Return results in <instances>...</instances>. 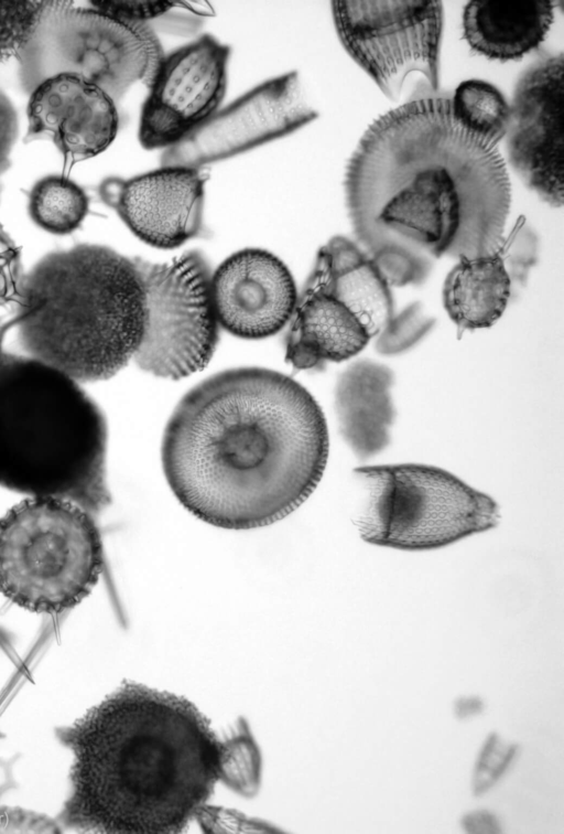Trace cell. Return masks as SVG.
Listing matches in <instances>:
<instances>
[{
    "label": "cell",
    "mask_w": 564,
    "mask_h": 834,
    "mask_svg": "<svg viewBox=\"0 0 564 834\" xmlns=\"http://www.w3.org/2000/svg\"><path fill=\"white\" fill-rule=\"evenodd\" d=\"M344 185L354 233L391 286L424 281L431 257L488 256L505 242L503 158L458 125L448 96H421L378 117Z\"/></svg>",
    "instance_id": "6da1fadb"
},
{
    "label": "cell",
    "mask_w": 564,
    "mask_h": 834,
    "mask_svg": "<svg viewBox=\"0 0 564 834\" xmlns=\"http://www.w3.org/2000/svg\"><path fill=\"white\" fill-rule=\"evenodd\" d=\"M324 413L299 382L245 366L191 388L162 439L165 479L198 520L225 530L289 516L317 488L328 459Z\"/></svg>",
    "instance_id": "7a4b0ae2"
},
{
    "label": "cell",
    "mask_w": 564,
    "mask_h": 834,
    "mask_svg": "<svg viewBox=\"0 0 564 834\" xmlns=\"http://www.w3.org/2000/svg\"><path fill=\"white\" fill-rule=\"evenodd\" d=\"M55 733L73 756L58 822L79 832L182 831L213 794L227 755L189 701L133 682Z\"/></svg>",
    "instance_id": "3957f363"
},
{
    "label": "cell",
    "mask_w": 564,
    "mask_h": 834,
    "mask_svg": "<svg viewBox=\"0 0 564 834\" xmlns=\"http://www.w3.org/2000/svg\"><path fill=\"white\" fill-rule=\"evenodd\" d=\"M13 323L31 357L78 383L112 377L144 331L135 258L95 244L47 254L24 275Z\"/></svg>",
    "instance_id": "277c9868"
},
{
    "label": "cell",
    "mask_w": 564,
    "mask_h": 834,
    "mask_svg": "<svg viewBox=\"0 0 564 834\" xmlns=\"http://www.w3.org/2000/svg\"><path fill=\"white\" fill-rule=\"evenodd\" d=\"M106 452L105 416L77 381L31 356L0 354V485L95 515L111 502Z\"/></svg>",
    "instance_id": "5b68a950"
},
{
    "label": "cell",
    "mask_w": 564,
    "mask_h": 834,
    "mask_svg": "<svg viewBox=\"0 0 564 834\" xmlns=\"http://www.w3.org/2000/svg\"><path fill=\"white\" fill-rule=\"evenodd\" d=\"M104 565L94 514L70 500L29 496L0 518V592L20 608L45 614L73 609Z\"/></svg>",
    "instance_id": "8992f818"
},
{
    "label": "cell",
    "mask_w": 564,
    "mask_h": 834,
    "mask_svg": "<svg viewBox=\"0 0 564 834\" xmlns=\"http://www.w3.org/2000/svg\"><path fill=\"white\" fill-rule=\"evenodd\" d=\"M360 537L401 550H431L495 528L500 509L488 494L429 464L399 463L355 469Z\"/></svg>",
    "instance_id": "52a82bcc"
},
{
    "label": "cell",
    "mask_w": 564,
    "mask_h": 834,
    "mask_svg": "<svg viewBox=\"0 0 564 834\" xmlns=\"http://www.w3.org/2000/svg\"><path fill=\"white\" fill-rule=\"evenodd\" d=\"M164 56L149 23L70 1H45L30 39L17 55L25 92L68 73L94 83L116 103L135 82L149 88Z\"/></svg>",
    "instance_id": "ba28073f"
},
{
    "label": "cell",
    "mask_w": 564,
    "mask_h": 834,
    "mask_svg": "<svg viewBox=\"0 0 564 834\" xmlns=\"http://www.w3.org/2000/svg\"><path fill=\"white\" fill-rule=\"evenodd\" d=\"M145 323L133 360L154 376L180 379L205 368L219 342L212 267L199 250L165 263L135 257Z\"/></svg>",
    "instance_id": "9c48e42d"
},
{
    "label": "cell",
    "mask_w": 564,
    "mask_h": 834,
    "mask_svg": "<svg viewBox=\"0 0 564 834\" xmlns=\"http://www.w3.org/2000/svg\"><path fill=\"white\" fill-rule=\"evenodd\" d=\"M330 7L344 49L389 99L398 101L415 74L438 94L441 1H332Z\"/></svg>",
    "instance_id": "30bf717a"
},
{
    "label": "cell",
    "mask_w": 564,
    "mask_h": 834,
    "mask_svg": "<svg viewBox=\"0 0 564 834\" xmlns=\"http://www.w3.org/2000/svg\"><path fill=\"white\" fill-rule=\"evenodd\" d=\"M318 116L296 72L284 73L248 90L173 147L161 165L199 169L290 135Z\"/></svg>",
    "instance_id": "8fae6325"
},
{
    "label": "cell",
    "mask_w": 564,
    "mask_h": 834,
    "mask_svg": "<svg viewBox=\"0 0 564 834\" xmlns=\"http://www.w3.org/2000/svg\"><path fill=\"white\" fill-rule=\"evenodd\" d=\"M229 58L230 47L210 34L163 57L141 110L138 136L143 148L175 146L219 109Z\"/></svg>",
    "instance_id": "7c38bea8"
},
{
    "label": "cell",
    "mask_w": 564,
    "mask_h": 834,
    "mask_svg": "<svg viewBox=\"0 0 564 834\" xmlns=\"http://www.w3.org/2000/svg\"><path fill=\"white\" fill-rule=\"evenodd\" d=\"M564 56H542L517 82L507 129L509 162L553 207L564 200Z\"/></svg>",
    "instance_id": "4fadbf2b"
},
{
    "label": "cell",
    "mask_w": 564,
    "mask_h": 834,
    "mask_svg": "<svg viewBox=\"0 0 564 834\" xmlns=\"http://www.w3.org/2000/svg\"><path fill=\"white\" fill-rule=\"evenodd\" d=\"M199 169L161 168L129 178H107L100 200L145 244L172 249L204 231L205 178Z\"/></svg>",
    "instance_id": "5bb4252c"
},
{
    "label": "cell",
    "mask_w": 564,
    "mask_h": 834,
    "mask_svg": "<svg viewBox=\"0 0 564 834\" xmlns=\"http://www.w3.org/2000/svg\"><path fill=\"white\" fill-rule=\"evenodd\" d=\"M212 288L220 327L247 340L282 330L297 301L286 265L261 248H243L227 257L213 274Z\"/></svg>",
    "instance_id": "9a60e30c"
},
{
    "label": "cell",
    "mask_w": 564,
    "mask_h": 834,
    "mask_svg": "<svg viewBox=\"0 0 564 834\" xmlns=\"http://www.w3.org/2000/svg\"><path fill=\"white\" fill-rule=\"evenodd\" d=\"M26 114L24 140H52L70 164L104 152L119 129L116 101L94 83L68 73L39 84Z\"/></svg>",
    "instance_id": "2e32d148"
},
{
    "label": "cell",
    "mask_w": 564,
    "mask_h": 834,
    "mask_svg": "<svg viewBox=\"0 0 564 834\" xmlns=\"http://www.w3.org/2000/svg\"><path fill=\"white\" fill-rule=\"evenodd\" d=\"M370 341L355 314L328 288L315 260L300 295L285 338V361L297 370L346 361Z\"/></svg>",
    "instance_id": "e0dca14e"
},
{
    "label": "cell",
    "mask_w": 564,
    "mask_h": 834,
    "mask_svg": "<svg viewBox=\"0 0 564 834\" xmlns=\"http://www.w3.org/2000/svg\"><path fill=\"white\" fill-rule=\"evenodd\" d=\"M393 383V372L371 360H358L338 376L334 403L339 434L361 461L377 456L391 441Z\"/></svg>",
    "instance_id": "ac0fdd59"
},
{
    "label": "cell",
    "mask_w": 564,
    "mask_h": 834,
    "mask_svg": "<svg viewBox=\"0 0 564 834\" xmlns=\"http://www.w3.org/2000/svg\"><path fill=\"white\" fill-rule=\"evenodd\" d=\"M553 1H469L463 13V36L489 60H521L545 40L554 19Z\"/></svg>",
    "instance_id": "d6986e66"
},
{
    "label": "cell",
    "mask_w": 564,
    "mask_h": 834,
    "mask_svg": "<svg viewBox=\"0 0 564 834\" xmlns=\"http://www.w3.org/2000/svg\"><path fill=\"white\" fill-rule=\"evenodd\" d=\"M328 288L376 339L394 317L391 285L375 260L355 242L334 236L316 255Z\"/></svg>",
    "instance_id": "ffe728a7"
},
{
    "label": "cell",
    "mask_w": 564,
    "mask_h": 834,
    "mask_svg": "<svg viewBox=\"0 0 564 834\" xmlns=\"http://www.w3.org/2000/svg\"><path fill=\"white\" fill-rule=\"evenodd\" d=\"M511 295V278L505 266L502 246L495 254L467 258L448 272L443 302L462 330L485 329L503 314Z\"/></svg>",
    "instance_id": "44dd1931"
},
{
    "label": "cell",
    "mask_w": 564,
    "mask_h": 834,
    "mask_svg": "<svg viewBox=\"0 0 564 834\" xmlns=\"http://www.w3.org/2000/svg\"><path fill=\"white\" fill-rule=\"evenodd\" d=\"M451 99L454 119L468 132L494 146L506 136L510 105L492 84L481 79L464 81Z\"/></svg>",
    "instance_id": "7402d4cb"
},
{
    "label": "cell",
    "mask_w": 564,
    "mask_h": 834,
    "mask_svg": "<svg viewBox=\"0 0 564 834\" xmlns=\"http://www.w3.org/2000/svg\"><path fill=\"white\" fill-rule=\"evenodd\" d=\"M89 211V197L73 180L47 175L29 194V213L44 231L66 235L77 229Z\"/></svg>",
    "instance_id": "603a6c76"
},
{
    "label": "cell",
    "mask_w": 564,
    "mask_h": 834,
    "mask_svg": "<svg viewBox=\"0 0 564 834\" xmlns=\"http://www.w3.org/2000/svg\"><path fill=\"white\" fill-rule=\"evenodd\" d=\"M45 1H0V62L17 56L30 39Z\"/></svg>",
    "instance_id": "cb8c5ba5"
},
{
    "label": "cell",
    "mask_w": 564,
    "mask_h": 834,
    "mask_svg": "<svg viewBox=\"0 0 564 834\" xmlns=\"http://www.w3.org/2000/svg\"><path fill=\"white\" fill-rule=\"evenodd\" d=\"M519 751V745L496 731L485 739L474 764L471 792L480 796L491 790L505 776Z\"/></svg>",
    "instance_id": "d4e9b609"
},
{
    "label": "cell",
    "mask_w": 564,
    "mask_h": 834,
    "mask_svg": "<svg viewBox=\"0 0 564 834\" xmlns=\"http://www.w3.org/2000/svg\"><path fill=\"white\" fill-rule=\"evenodd\" d=\"M433 324L434 319L423 312L420 302L410 303L375 339L376 350L384 355L401 354L421 341Z\"/></svg>",
    "instance_id": "484cf974"
},
{
    "label": "cell",
    "mask_w": 564,
    "mask_h": 834,
    "mask_svg": "<svg viewBox=\"0 0 564 834\" xmlns=\"http://www.w3.org/2000/svg\"><path fill=\"white\" fill-rule=\"evenodd\" d=\"M24 274L21 253L0 226V310L19 302Z\"/></svg>",
    "instance_id": "4316f807"
},
{
    "label": "cell",
    "mask_w": 564,
    "mask_h": 834,
    "mask_svg": "<svg viewBox=\"0 0 564 834\" xmlns=\"http://www.w3.org/2000/svg\"><path fill=\"white\" fill-rule=\"evenodd\" d=\"M538 243L534 233L521 227L511 240L502 244V256L508 274L512 279L523 281L528 271L536 261Z\"/></svg>",
    "instance_id": "83f0119b"
},
{
    "label": "cell",
    "mask_w": 564,
    "mask_h": 834,
    "mask_svg": "<svg viewBox=\"0 0 564 834\" xmlns=\"http://www.w3.org/2000/svg\"><path fill=\"white\" fill-rule=\"evenodd\" d=\"M90 6L123 20L149 23L169 13L175 3L171 1H90Z\"/></svg>",
    "instance_id": "f1b7e54d"
},
{
    "label": "cell",
    "mask_w": 564,
    "mask_h": 834,
    "mask_svg": "<svg viewBox=\"0 0 564 834\" xmlns=\"http://www.w3.org/2000/svg\"><path fill=\"white\" fill-rule=\"evenodd\" d=\"M18 137V115L10 99L0 90V174L10 167V152Z\"/></svg>",
    "instance_id": "f546056e"
},
{
    "label": "cell",
    "mask_w": 564,
    "mask_h": 834,
    "mask_svg": "<svg viewBox=\"0 0 564 834\" xmlns=\"http://www.w3.org/2000/svg\"><path fill=\"white\" fill-rule=\"evenodd\" d=\"M460 825L466 833H500L498 817L487 810H475L463 815Z\"/></svg>",
    "instance_id": "4dcf8cb0"
},
{
    "label": "cell",
    "mask_w": 564,
    "mask_h": 834,
    "mask_svg": "<svg viewBox=\"0 0 564 834\" xmlns=\"http://www.w3.org/2000/svg\"><path fill=\"white\" fill-rule=\"evenodd\" d=\"M485 709V703L479 696H460L454 702L455 717L465 720L480 715Z\"/></svg>",
    "instance_id": "1f68e13d"
},
{
    "label": "cell",
    "mask_w": 564,
    "mask_h": 834,
    "mask_svg": "<svg viewBox=\"0 0 564 834\" xmlns=\"http://www.w3.org/2000/svg\"><path fill=\"white\" fill-rule=\"evenodd\" d=\"M7 325H8V323L2 322L1 318H0V354L2 353L1 352V344H2V340H3V335H4V332H6Z\"/></svg>",
    "instance_id": "d6a6232c"
}]
</instances>
